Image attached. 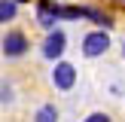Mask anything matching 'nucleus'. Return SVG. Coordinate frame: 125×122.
Returning <instances> with one entry per match:
<instances>
[{"label": "nucleus", "instance_id": "obj_1", "mask_svg": "<svg viewBox=\"0 0 125 122\" xmlns=\"http://www.w3.org/2000/svg\"><path fill=\"white\" fill-rule=\"evenodd\" d=\"M107 49H110V34H107V28L89 30V34L83 37V55H85V58H101V55H107Z\"/></svg>", "mask_w": 125, "mask_h": 122}, {"label": "nucleus", "instance_id": "obj_2", "mask_svg": "<svg viewBox=\"0 0 125 122\" xmlns=\"http://www.w3.org/2000/svg\"><path fill=\"white\" fill-rule=\"evenodd\" d=\"M49 79H52V85L58 92H70L73 85H76V67L70 64V61H55V67H52V73H49Z\"/></svg>", "mask_w": 125, "mask_h": 122}, {"label": "nucleus", "instance_id": "obj_3", "mask_svg": "<svg viewBox=\"0 0 125 122\" xmlns=\"http://www.w3.org/2000/svg\"><path fill=\"white\" fill-rule=\"evenodd\" d=\"M40 52H43L46 61H58L61 55L67 52V34H64L61 28H52V30L46 34V40H43V49H40Z\"/></svg>", "mask_w": 125, "mask_h": 122}, {"label": "nucleus", "instance_id": "obj_4", "mask_svg": "<svg viewBox=\"0 0 125 122\" xmlns=\"http://www.w3.org/2000/svg\"><path fill=\"white\" fill-rule=\"evenodd\" d=\"M3 55L6 58H21V55H28V49H31V40L21 34V30H9V34L3 37Z\"/></svg>", "mask_w": 125, "mask_h": 122}, {"label": "nucleus", "instance_id": "obj_5", "mask_svg": "<svg viewBox=\"0 0 125 122\" xmlns=\"http://www.w3.org/2000/svg\"><path fill=\"white\" fill-rule=\"evenodd\" d=\"M55 21H61V3L40 0V3H37V24H40V28H46V30H52Z\"/></svg>", "mask_w": 125, "mask_h": 122}, {"label": "nucleus", "instance_id": "obj_6", "mask_svg": "<svg viewBox=\"0 0 125 122\" xmlns=\"http://www.w3.org/2000/svg\"><path fill=\"white\" fill-rule=\"evenodd\" d=\"M15 15H18V3L15 0H0V24L15 21Z\"/></svg>", "mask_w": 125, "mask_h": 122}, {"label": "nucleus", "instance_id": "obj_7", "mask_svg": "<svg viewBox=\"0 0 125 122\" xmlns=\"http://www.w3.org/2000/svg\"><path fill=\"white\" fill-rule=\"evenodd\" d=\"M34 119H37V122H52V119H58V110H55V104H43V107L37 110Z\"/></svg>", "mask_w": 125, "mask_h": 122}, {"label": "nucleus", "instance_id": "obj_8", "mask_svg": "<svg viewBox=\"0 0 125 122\" xmlns=\"http://www.w3.org/2000/svg\"><path fill=\"white\" fill-rule=\"evenodd\" d=\"M9 101H12V85L9 82H6V85L0 82V104H9Z\"/></svg>", "mask_w": 125, "mask_h": 122}, {"label": "nucleus", "instance_id": "obj_9", "mask_svg": "<svg viewBox=\"0 0 125 122\" xmlns=\"http://www.w3.org/2000/svg\"><path fill=\"white\" fill-rule=\"evenodd\" d=\"M85 122H110V116H107V113H92Z\"/></svg>", "mask_w": 125, "mask_h": 122}, {"label": "nucleus", "instance_id": "obj_10", "mask_svg": "<svg viewBox=\"0 0 125 122\" xmlns=\"http://www.w3.org/2000/svg\"><path fill=\"white\" fill-rule=\"evenodd\" d=\"M116 3H119V6H125V0H116Z\"/></svg>", "mask_w": 125, "mask_h": 122}, {"label": "nucleus", "instance_id": "obj_11", "mask_svg": "<svg viewBox=\"0 0 125 122\" xmlns=\"http://www.w3.org/2000/svg\"><path fill=\"white\" fill-rule=\"evenodd\" d=\"M15 3H24V0H15Z\"/></svg>", "mask_w": 125, "mask_h": 122}, {"label": "nucleus", "instance_id": "obj_12", "mask_svg": "<svg viewBox=\"0 0 125 122\" xmlns=\"http://www.w3.org/2000/svg\"><path fill=\"white\" fill-rule=\"evenodd\" d=\"M122 55H125V46H122Z\"/></svg>", "mask_w": 125, "mask_h": 122}]
</instances>
